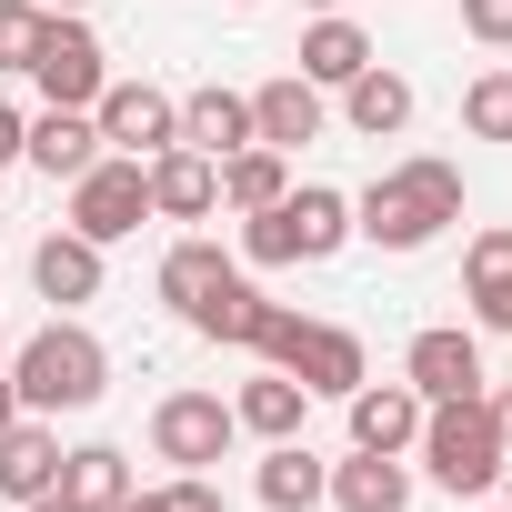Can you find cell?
Returning a JSON list of instances; mask_svg holds the SVG:
<instances>
[{"mask_svg": "<svg viewBox=\"0 0 512 512\" xmlns=\"http://www.w3.org/2000/svg\"><path fill=\"white\" fill-rule=\"evenodd\" d=\"M231 422H241V432H262V442H292V432L312 422V392H302L292 372H262V382H241V392H231Z\"/></svg>", "mask_w": 512, "mask_h": 512, "instance_id": "obj_23", "label": "cell"}, {"mask_svg": "<svg viewBox=\"0 0 512 512\" xmlns=\"http://www.w3.org/2000/svg\"><path fill=\"white\" fill-rule=\"evenodd\" d=\"M462 31L482 51H512V0H462Z\"/></svg>", "mask_w": 512, "mask_h": 512, "instance_id": "obj_30", "label": "cell"}, {"mask_svg": "<svg viewBox=\"0 0 512 512\" xmlns=\"http://www.w3.org/2000/svg\"><path fill=\"white\" fill-rule=\"evenodd\" d=\"M41 11H91V0H41Z\"/></svg>", "mask_w": 512, "mask_h": 512, "instance_id": "obj_38", "label": "cell"}, {"mask_svg": "<svg viewBox=\"0 0 512 512\" xmlns=\"http://www.w3.org/2000/svg\"><path fill=\"white\" fill-rule=\"evenodd\" d=\"M462 302H472V332H512V221L472 231V251H462Z\"/></svg>", "mask_w": 512, "mask_h": 512, "instance_id": "obj_13", "label": "cell"}, {"mask_svg": "<svg viewBox=\"0 0 512 512\" xmlns=\"http://www.w3.org/2000/svg\"><path fill=\"white\" fill-rule=\"evenodd\" d=\"M302 11H312V21H322V11H352V0H302Z\"/></svg>", "mask_w": 512, "mask_h": 512, "instance_id": "obj_37", "label": "cell"}, {"mask_svg": "<svg viewBox=\"0 0 512 512\" xmlns=\"http://www.w3.org/2000/svg\"><path fill=\"white\" fill-rule=\"evenodd\" d=\"M181 322H191L201 342H241V352H251V322H262V282H251V272H221V282H211Z\"/></svg>", "mask_w": 512, "mask_h": 512, "instance_id": "obj_26", "label": "cell"}, {"mask_svg": "<svg viewBox=\"0 0 512 512\" xmlns=\"http://www.w3.org/2000/svg\"><path fill=\"white\" fill-rule=\"evenodd\" d=\"M181 141H191V151H211V161H231V151L251 141V91H221V81H201V91L181 101Z\"/></svg>", "mask_w": 512, "mask_h": 512, "instance_id": "obj_22", "label": "cell"}, {"mask_svg": "<svg viewBox=\"0 0 512 512\" xmlns=\"http://www.w3.org/2000/svg\"><path fill=\"white\" fill-rule=\"evenodd\" d=\"M342 412H352V452H412V432H422L412 382H362V392H342Z\"/></svg>", "mask_w": 512, "mask_h": 512, "instance_id": "obj_14", "label": "cell"}, {"mask_svg": "<svg viewBox=\"0 0 512 512\" xmlns=\"http://www.w3.org/2000/svg\"><path fill=\"white\" fill-rule=\"evenodd\" d=\"M141 221H151V181H141V161H121V151H101V161H91V171L71 181V231L111 251V241H131Z\"/></svg>", "mask_w": 512, "mask_h": 512, "instance_id": "obj_7", "label": "cell"}, {"mask_svg": "<svg viewBox=\"0 0 512 512\" xmlns=\"http://www.w3.org/2000/svg\"><path fill=\"white\" fill-rule=\"evenodd\" d=\"M412 452H422V472H432L452 502H462V492H492V482L512 472V452H502V432H492V402H482V392H462V402H422Z\"/></svg>", "mask_w": 512, "mask_h": 512, "instance_id": "obj_4", "label": "cell"}, {"mask_svg": "<svg viewBox=\"0 0 512 512\" xmlns=\"http://www.w3.org/2000/svg\"><path fill=\"white\" fill-rule=\"evenodd\" d=\"M492 402V432H502V452H512V392H482Z\"/></svg>", "mask_w": 512, "mask_h": 512, "instance_id": "obj_33", "label": "cell"}, {"mask_svg": "<svg viewBox=\"0 0 512 512\" xmlns=\"http://www.w3.org/2000/svg\"><path fill=\"white\" fill-rule=\"evenodd\" d=\"M11 382H21V412H91L101 392H111V352H101V332H81V322H51V332H31L21 352H11Z\"/></svg>", "mask_w": 512, "mask_h": 512, "instance_id": "obj_3", "label": "cell"}, {"mask_svg": "<svg viewBox=\"0 0 512 512\" xmlns=\"http://www.w3.org/2000/svg\"><path fill=\"white\" fill-rule=\"evenodd\" d=\"M141 181H151V221H211V211H221V161H211V151H191V141L151 151V161H141Z\"/></svg>", "mask_w": 512, "mask_h": 512, "instance_id": "obj_11", "label": "cell"}, {"mask_svg": "<svg viewBox=\"0 0 512 512\" xmlns=\"http://www.w3.org/2000/svg\"><path fill=\"white\" fill-rule=\"evenodd\" d=\"M342 121H352L362 141L412 131V81H402V71H382V61H372V71H352V81H342Z\"/></svg>", "mask_w": 512, "mask_h": 512, "instance_id": "obj_21", "label": "cell"}, {"mask_svg": "<svg viewBox=\"0 0 512 512\" xmlns=\"http://www.w3.org/2000/svg\"><path fill=\"white\" fill-rule=\"evenodd\" d=\"M21 512H81V502H61V492H31V502H21Z\"/></svg>", "mask_w": 512, "mask_h": 512, "instance_id": "obj_35", "label": "cell"}, {"mask_svg": "<svg viewBox=\"0 0 512 512\" xmlns=\"http://www.w3.org/2000/svg\"><path fill=\"white\" fill-rule=\"evenodd\" d=\"M251 492H262V512H312L322 492H332V462L292 432V442H272L262 452V472H251Z\"/></svg>", "mask_w": 512, "mask_h": 512, "instance_id": "obj_19", "label": "cell"}, {"mask_svg": "<svg viewBox=\"0 0 512 512\" xmlns=\"http://www.w3.org/2000/svg\"><path fill=\"white\" fill-rule=\"evenodd\" d=\"M51 482H61V432H51V412H21L0 432V502H31Z\"/></svg>", "mask_w": 512, "mask_h": 512, "instance_id": "obj_18", "label": "cell"}, {"mask_svg": "<svg viewBox=\"0 0 512 512\" xmlns=\"http://www.w3.org/2000/svg\"><path fill=\"white\" fill-rule=\"evenodd\" d=\"M21 131H31V121H21L11 101H0V171H11V161H21Z\"/></svg>", "mask_w": 512, "mask_h": 512, "instance_id": "obj_32", "label": "cell"}, {"mask_svg": "<svg viewBox=\"0 0 512 512\" xmlns=\"http://www.w3.org/2000/svg\"><path fill=\"white\" fill-rule=\"evenodd\" d=\"M21 81H41V111H91V101L111 91V61H101V41H91L81 11H51V21H41V51H31Z\"/></svg>", "mask_w": 512, "mask_h": 512, "instance_id": "obj_6", "label": "cell"}, {"mask_svg": "<svg viewBox=\"0 0 512 512\" xmlns=\"http://www.w3.org/2000/svg\"><path fill=\"white\" fill-rule=\"evenodd\" d=\"M251 352H262L272 372H292L312 402H342V392L372 382V362H362V342H352L342 322H302V312H282V302H262V322H251Z\"/></svg>", "mask_w": 512, "mask_h": 512, "instance_id": "obj_2", "label": "cell"}, {"mask_svg": "<svg viewBox=\"0 0 512 512\" xmlns=\"http://www.w3.org/2000/svg\"><path fill=\"white\" fill-rule=\"evenodd\" d=\"M41 0H0V71H31V51H41Z\"/></svg>", "mask_w": 512, "mask_h": 512, "instance_id": "obj_29", "label": "cell"}, {"mask_svg": "<svg viewBox=\"0 0 512 512\" xmlns=\"http://www.w3.org/2000/svg\"><path fill=\"white\" fill-rule=\"evenodd\" d=\"M462 221V171L452 161H392L362 201H352V231L372 241V251H422V241H442Z\"/></svg>", "mask_w": 512, "mask_h": 512, "instance_id": "obj_1", "label": "cell"}, {"mask_svg": "<svg viewBox=\"0 0 512 512\" xmlns=\"http://www.w3.org/2000/svg\"><path fill=\"white\" fill-rule=\"evenodd\" d=\"M282 191H292V151H272V141H241V151L221 161V201H231L241 221H251V211H272Z\"/></svg>", "mask_w": 512, "mask_h": 512, "instance_id": "obj_25", "label": "cell"}, {"mask_svg": "<svg viewBox=\"0 0 512 512\" xmlns=\"http://www.w3.org/2000/svg\"><path fill=\"white\" fill-rule=\"evenodd\" d=\"M111 512H171V502H161V492H131V502H111Z\"/></svg>", "mask_w": 512, "mask_h": 512, "instance_id": "obj_36", "label": "cell"}, {"mask_svg": "<svg viewBox=\"0 0 512 512\" xmlns=\"http://www.w3.org/2000/svg\"><path fill=\"white\" fill-rule=\"evenodd\" d=\"M322 502L332 512H412V462L402 452H352V462H332Z\"/></svg>", "mask_w": 512, "mask_h": 512, "instance_id": "obj_17", "label": "cell"}, {"mask_svg": "<svg viewBox=\"0 0 512 512\" xmlns=\"http://www.w3.org/2000/svg\"><path fill=\"white\" fill-rule=\"evenodd\" d=\"M251 141H272V151L322 141V81H302V71L262 81V91H251Z\"/></svg>", "mask_w": 512, "mask_h": 512, "instance_id": "obj_15", "label": "cell"}, {"mask_svg": "<svg viewBox=\"0 0 512 512\" xmlns=\"http://www.w3.org/2000/svg\"><path fill=\"white\" fill-rule=\"evenodd\" d=\"M31 292L51 302V312H81V302H101V241H81L71 221L31 251Z\"/></svg>", "mask_w": 512, "mask_h": 512, "instance_id": "obj_12", "label": "cell"}, {"mask_svg": "<svg viewBox=\"0 0 512 512\" xmlns=\"http://www.w3.org/2000/svg\"><path fill=\"white\" fill-rule=\"evenodd\" d=\"M402 382H412L422 402H462V392H482V332H462V322H432V332H412V352H402Z\"/></svg>", "mask_w": 512, "mask_h": 512, "instance_id": "obj_10", "label": "cell"}, {"mask_svg": "<svg viewBox=\"0 0 512 512\" xmlns=\"http://www.w3.org/2000/svg\"><path fill=\"white\" fill-rule=\"evenodd\" d=\"M11 422H21V382H11V372H0V432H11Z\"/></svg>", "mask_w": 512, "mask_h": 512, "instance_id": "obj_34", "label": "cell"}, {"mask_svg": "<svg viewBox=\"0 0 512 512\" xmlns=\"http://www.w3.org/2000/svg\"><path fill=\"white\" fill-rule=\"evenodd\" d=\"M221 272H231V262H221V241H171V251H161V302H171V312H191Z\"/></svg>", "mask_w": 512, "mask_h": 512, "instance_id": "obj_27", "label": "cell"}, {"mask_svg": "<svg viewBox=\"0 0 512 512\" xmlns=\"http://www.w3.org/2000/svg\"><path fill=\"white\" fill-rule=\"evenodd\" d=\"M61 502H81V512H111V502H131L141 482H131V452L121 442H81V452H61V482H51Z\"/></svg>", "mask_w": 512, "mask_h": 512, "instance_id": "obj_20", "label": "cell"}, {"mask_svg": "<svg viewBox=\"0 0 512 512\" xmlns=\"http://www.w3.org/2000/svg\"><path fill=\"white\" fill-rule=\"evenodd\" d=\"M502 512H512V502H502Z\"/></svg>", "mask_w": 512, "mask_h": 512, "instance_id": "obj_41", "label": "cell"}, {"mask_svg": "<svg viewBox=\"0 0 512 512\" xmlns=\"http://www.w3.org/2000/svg\"><path fill=\"white\" fill-rule=\"evenodd\" d=\"M0 352H11V322H0Z\"/></svg>", "mask_w": 512, "mask_h": 512, "instance_id": "obj_39", "label": "cell"}, {"mask_svg": "<svg viewBox=\"0 0 512 512\" xmlns=\"http://www.w3.org/2000/svg\"><path fill=\"white\" fill-rule=\"evenodd\" d=\"M462 131H472V141H512V71H482V81L462 91Z\"/></svg>", "mask_w": 512, "mask_h": 512, "instance_id": "obj_28", "label": "cell"}, {"mask_svg": "<svg viewBox=\"0 0 512 512\" xmlns=\"http://www.w3.org/2000/svg\"><path fill=\"white\" fill-rule=\"evenodd\" d=\"M352 71H372V41H362V21H352V11H322V21L302 31V81L342 91Z\"/></svg>", "mask_w": 512, "mask_h": 512, "instance_id": "obj_24", "label": "cell"}, {"mask_svg": "<svg viewBox=\"0 0 512 512\" xmlns=\"http://www.w3.org/2000/svg\"><path fill=\"white\" fill-rule=\"evenodd\" d=\"M342 241H352V201L322 191V181H302V191H282L272 211L241 221V262H262V272H282V262H332Z\"/></svg>", "mask_w": 512, "mask_h": 512, "instance_id": "obj_5", "label": "cell"}, {"mask_svg": "<svg viewBox=\"0 0 512 512\" xmlns=\"http://www.w3.org/2000/svg\"><path fill=\"white\" fill-rule=\"evenodd\" d=\"M21 161H31L41 181H81V171L101 161V121H91V111H41V121L21 131Z\"/></svg>", "mask_w": 512, "mask_h": 512, "instance_id": "obj_16", "label": "cell"}, {"mask_svg": "<svg viewBox=\"0 0 512 512\" xmlns=\"http://www.w3.org/2000/svg\"><path fill=\"white\" fill-rule=\"evenodd\" d=\"M221 11H251V0H221Z\"/></svg>", "mask_w": 512, "mask_h": 512, "instance_id": "obj_40", "label": "cell"}, {"mask_svg": "<svg viewBox=\"0 0 512 512\" xmlns=\"http://www.w3.org/2000/svg\"><path fill=\"white\" fill-rule=\"evenodd\" d=\"M91 121H101V151H121V161H151V151L181 141V101L151 91V81H111L91 101Z\"/></svg>", "mask_w": 512, "mask_h": 512, "instance_id": "obj_8", "label": "cell"}, {"mask_svg": "<svg viewBox=\"0 0 512 512\" xmlns=\"http://www.w3.org/2000/svg\"><path fill=\"white\" fill-rule=\"evenodd\" d=\"M161 502H171V512H221V492H211V482H201V472H181V482H171V492H161Z\"/></svg>", "mask_w": 512, "mask_h": 512, "instance_id": "obj_31", "label": "cell"}, {"mask_svg": "<svg viewBox=\"0 0 512 512\" xmlns=\"http://www.w3.org/2000/svg\"><path fill=\"white\" fill-rule=\"evenodd\" d=\"M231 402L221 392H161V412H151V452L161 462H181V472H211L221 452H231Z\"/></svg>", "mask_w": 512, "mask_h": 512, "instance_id": "obj_9", "label": "cell"}]
</instances>
